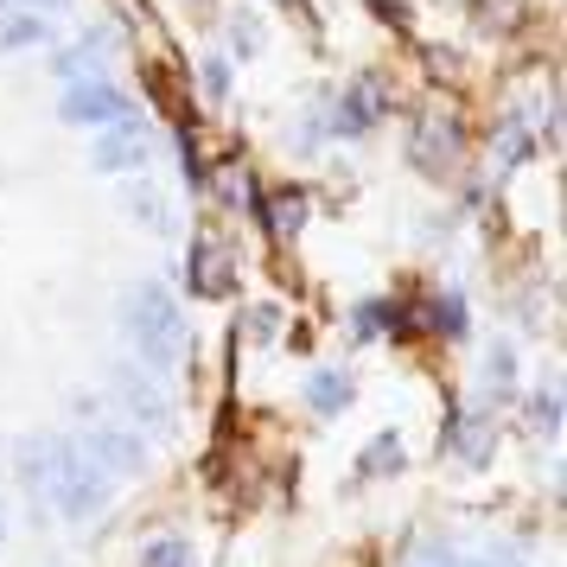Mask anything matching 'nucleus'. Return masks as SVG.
I'll return each instance as SVG.
<instances>
[{"label":"nucleus","instance_id":"7","mask_svg":"<svg viewBox=\"0 0 567 567\" xmlns=\"http://www.w3.org/2000/svg\"><path fill=\"white\" fill-rule=\"evenodd\" d=\"M78 446L90 453V465H96V472H141V465H147V440L128 434L122 421H96Z\"/></svg>","mask_w":567,"mask_h":567},{"label":"nucleus","instance_id":"30","mask_svg":"<svg viewBox=\"0 0 567 567\" xmlns=\"http://www.w3.org/2000/svg\"><path fill=\"white\" fill-rule=\"evenodd\" d=\"M268 7H287V13H307V7H300V0H268Z\"/></svg>","mask_w":567,"mask_h":567},{"label":"nucleus","instance_id":"3","mask_svg":"<svg viewBox=\"0 0 567 567\" xmlns=\"http://www.w3.org/2000/svg\"><path fill=\"white\" fill-rule=\"evenodd\" d=\"M409 159L427 179H446L465 159V115L460 109H446V103L421 109V115H414V134H409Z\"/></svg>","mask_w":567,"mask_h":567},{"label":"nucleus","instance_id":"8","mask_svg":"<svg viewBox=\"0 0 567 567\" xmlns=\"http://www.w3.org/2000/svg\"><path fill=\"white\" fill-rule=\"evenodd\" d=\"M109 389H115V402L141 421V427H166L173 421V409H166V395H159V377L154 370H141V363H122L115 377H109Z\"/></svg>","mask_w":567,"mask_h":567},{"label":"nucleus","instance_id":"14","mask_svg":"<svg viewBox=\"0 0 567 567\" xmlns=\"http://www.w3.org/2000/svg\"><path fill=\"white\" fill-rule=\"evenodd\" d=\"M351 332L358 338H402V332H414V312H402V307H389V300H363L358 312H351Z\"/></svg>","mask_w":567,"mask_h":567},{"label":"nucleus","instance_id":"13","mask_svg":"<svg viewBox=\"0 0 567 567\" xmlns=\"http://www.w3.org/2000/svg\"><path fill=\"white\" fill-rule=\"evenodd\" d=\"M529 154H536V128H529V115H504L497 134H491V159H497V166H523Z\"/></svg>","mask_w":567,"mask_h":567},{"label":"nucleus","instance_id":"15","mask_svg":"<svg viewBox=\"0 0 567 567\" xmlns=\"http://www.w3.org/2000/svg\"><path fill=\"white\" fill-rule=\"evenodd\" d=\"M32 45H52V27L39 13H0V52H32Z\"/></svg>","mask_w":567,"mask_h":567},{"label":"nucleus","instance_id":"4","mask_svg":"<svg viewBox=\"0 0 567 567\" xmlns=\"http://www.w3.org/2000/svg\"><path fill=\"white\" fill-rule=\"evenodd\" d=\"M236 275H243V261H236L230 236H224V230H198V236H192V261H185V281H192V293L224 300V293H236Z\"/></svg>","mask_w":567,"mask_h":567},{"label":"nucleus","instance_id":"20","mask_svg":"<svg viewBox=\"0 0 567 567\" xmlns=\"http://www.w3.org/2000/svg\"><path fill=\"white\" fill-rule=\"evenodd\" d=\"M141 567H192V542L185 536H154L141 548Z\"/></svg>","mask_w":567,"mask_h":567},{"label":"nucleus","instance_id":"28","mask_svg":"<svg viewBox=\"0 0 567 567\" xmlns=\"http://www.w3.org/2000/svg\"><path fill=\"white\" fill-rule=\"evenodd\" d=\"M230 39H236V52L249 58V52H256V20L243 13V20H236V27H230Z\"/></svg>","mask_w":567,"mask_h":567},{"label":"nucleus","instance_id":"2","mask_svg":"<svg viewBox=\"0 0 567 567\" xmlns=\"http://www.w3.org/2000/svg\"><path fill=\"white\" fill-rule=\"evenodd\" d=\"M128 344L141 351V370H154V377H173L185 358H192V326H185V312L173 307V293L159 281H141L128 293Z\"/></svg>","mask_w":567,"mask_h":567},{"label":"nucleus","instance_id":"16","mask_svg":"<svg viewBox=\"0 0 567 567\" xmlns=\"http://www.w3.org/2000/svg\"><path fill=\"white\" fill-rule=\"evenodd\" d=\"M414 326H434V332L460 338L472 319H465V300H460V293H440V300H427V312H414Z\"/></svg>","mask_w":567,"mask_h":567},{"label":"nucleus","instance_id":"25","mask_svg":"<svg viewBox=\"0 0 567 567\" xmlns=\"http://www.w3.org/2000/svg\"><path fill=\"white\" fill-rule=\"evenodd\" d=\"M485 377H491V389H497V395H511V377H516V363H511V351H504V344H497V351H491Z\"/></svg>","mask_w":567,"mask_h":567},{"label":"nucleus","instance_id":"22","mask_svg":"<svg viewBox=\"0 0 567 567\" xmlns=\"http://www.w3.org/2000/svg\"><path fill=\"white\" fill-rule=\"evenodd\" d=\"M128 210L141 217V224H147V230H166V224H173V217H166V205H159L147 185H134V192H128Z\"/></svg>","mask_w":567,"mask_h":567},{"label":"nucleus","instance_id":"17","mask_svg":"<svg viewBox=\"0 0 567 567\" xmlns=\"http://www.w3.org/2000/svg\"><path fill=\"white\" fill-rule=\"evenodd\" d=\"M395 465H402V440H395V434L370 440V446L358 453V472H363V478H389Z\"/></svg>","mask_w":567,"mask_h":567},{"label":"nucleus","instance_id":"12","mask_svg":"<svg viewBox=\"0 0 567 567\" xmlns=\"http://www.w3.org/2000/svg\"><path fill=\"white\" fill-rule=\"evenodd\" d=\"M351 395H358V383H351L344 370H312L307 377V409L312 414H344Z\"/></svg>","mask_w":567,"mask_h":567},{"label":"nucleus","instance_id":"18","mask_svg":"<svg viewBox=\"0 0 567 567\" xmlns=\"http://www.w3.org/2000/svg\"><path fill=\"white\" fill-rule=\"evenodd\" d=\"M210 192H217L230 210H249V205H256V179H249V166H243V159H236L224 179H210Z\"/></svg>","mask_w":567,"mask_h":567},{"label":"nucleus","instance_id":"24","mask_svg":"<svg viewBox=\"0 0 567 567\" xmlns=\"http://www.w3.org/2000/svg\"><path fill=\"white\" fill-rule=\"evenodd\" d=\"M529 421H536L542 434H555V421H561V395H555V383L536 389V402H529Z\"/></svg>","mask_w":567,"mask_h":567},{"label":"nucleus","instance_id":"11","mask_svg":"<svg viewBox=\"0 0 567 567\" xmlns=\"http://www.w3.org/2000/svg\"><path fill=\"white\" fill-rule=\"evenodd\" d=\"M491 446H497V427H491L485 409H472V414H460V421H453V453H460L465 465H485Z\"/></svg>","mask_w":567,"mask_h":567},{"label":"nucleus","instance_id":"27","mask_svg":"<svg viewBox=\"0 0 567 567\" xmlns=\"http://www.w3.org/2000/svg\"><path fill=\"white\" fill-rule=\"evenodd\" d=\"M370 13H377V20H383V27H409V13H402V7H395V0H370Z\"/></svg>","mask_w":567,"mask_h":567},{"label":"nucleus","instance_id":"10","mask_svg":"<svg viewBox=\"0 0 567 567\" xmlns=\"http://www.w3.org/2000/svg\"><path fill=\"white\" fill-rule=\"evenodd\" d=\"M147 159H154V147H147V128L141 122H115L96 141V173H141Z\"/></svg>","mask_w":567,"mask_h":567},{"label":"nucleus","instance_id":"29","mask_svg":"<svg viewBox=\"0 0 567 567\" xmlns=\"http://www.w3.org/2000/svg\"><path fill=\"white\" fill-rule=\"evenodd\" d=\"M32 7H64V0H0V13H32Z\"/></svg>","mask_w":567,"mask_h":567},{"label":"nucleus","instance_id":"9","mask_svg":"<svg viewBox=\"0 0 567 567\" xmlns=\"http://www.w3.org/2000/svg\"><path fill=\"white\" fill-rule=\"evenodd\" d=\"M383 109H389V83L383 78H358L344 96H338V115L326 122V128L332 134H363V128L383 122Z\"/></svg>","mask_w":567,"mask_h":567},{"label":"nucleus","instance_id":"26","mask_svg":"<svg viewBox=\"0 0 567 567\" xmlns=\"http://www.w3.org/2000/svg\"><path fill=\"white\" fill-rule=\"evenodd\" d=\"M52 71H58L64 83H78V78H96V71H90V52H58V58H52Z\"/></svg>","mask_w":567,"mask_h":567},{"label":"nucleus","instance_id":"5","mask_svg":"<svg viewBox=\"0 0 567 567\" xmlns=\"http://www.w3.org/2000/svg\"><path fill=\"white\" fill-rule=\"evenodd\" d=\"M64 122H83V128H115V122H134L128 96L109 78H78L64 90Z\"/></svg>","mask_w":567,"mask_h":567},{"label":"nucleus","instance_id":"21","mask_svg":"<svg viewBox=\"0 0 567 567\" xmlns=\"http://www.w3.org/2000/svg\"><path fill=\"white\" fill-rule=\"evenodd\" d=\"M523 20V0H478V27L485 32H511Z\"/></svg>","mask_w":567,"mask_h":567},{"label":"nucleus","instance_id":"23","mask_svg":"<svg viewBox=\"0 0 567 567\" xmlns=\"http://www.w3.org/2000/svg\"><path fill=\"white\" fill-rule=\"evenodd\" d=\"M198 83L210 90V103H224V96H230V64H224V52H210L205 64H198Z\"/></svg>","mask_w":567,"mask_h":567},{"label":"nucleus","instance_id":"6","mask_svg":"<svg viewBox=\"0 0 567 567\" xmlns=\"http://www.w3.org/2000/svg\"><path fill=\"white\" fill-rule=\"evenodd\" d=\"M249 217H256L261 230L275 236V243H293V236L307 230V217H312V198L300 192V185H275V192H256V205H249Z\"/></svg>","mask_w":567,"mask_h":567},{"label":"nucleus","instance_id":"1","mask_svg":"<svg viewBox=\"0 0 567 567\" xmlns=\"http://www.w3.org/2000/svg\"><path fill=\"white\" fill-rule=\"evenodd\" d=\"M20 478L58 516H96L109 497V472L90 465V453L78 440H58V434H32L20 446Z\"/></svg>","mask_w":567,"mask_h":567},{"label":"nucleus","instance_id":"19","mask_svg":"<svg viewBox=\"0 0 567 567\" xmlns=\"http://www.w3.org/2000/svg\"><path fill=\"white\" fill-rule=\"evenodd\" d=\"M281 338V307L275 300H261V307L243 312V344H275Z\"/></svg>","mask_w":567,"mask_h":567}]
</instances>
